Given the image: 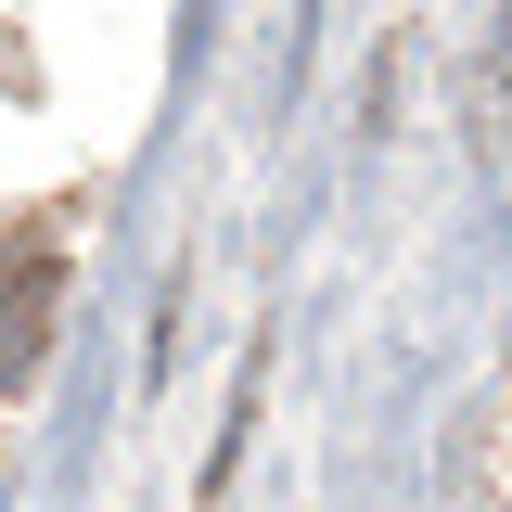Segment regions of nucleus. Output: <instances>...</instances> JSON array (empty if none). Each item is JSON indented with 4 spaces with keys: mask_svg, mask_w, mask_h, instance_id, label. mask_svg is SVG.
I'll use <instances>...</instances> for the list:
<instances>
[{
    "mask_svg": "<svg viewBox=\"0 0 512 512\" xmlns=\"http://www.w3.org/2000/svg\"><path fill=\"white\" fill-rule=\"evenodd\" d=\"M52 308H64V269L39 231H0V384H26L52 359Z\"/></svg>",
    "mask_w": 512,
    "mask_h": 512,
    "instance_id": "f257e3e1",
    "label": "nucleus"
}]
</instances>
